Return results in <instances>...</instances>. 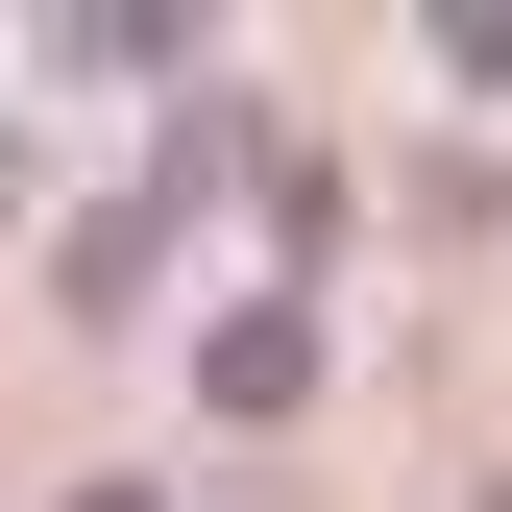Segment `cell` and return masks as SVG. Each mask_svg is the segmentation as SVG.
Returning a JSON list of instances; mask_svg holds the SVG:
<instances>
[{
	"label": "cell",
	"mask_w": 512,
	"mask_h": 512,
	"mask_svg": "<svg viewBox=\"0 0 512 512\" xmlns=\"http://www.w3.org/2000/svg\"><path fill=\"white\" fill-rule=\"evenodd\" d=\"M74 512H147V488H74Z\"/></svg>",
	"instance_id": "obj_1"
},
{
	"label": "cell",
	"mask_w": 512,
	"mask_h": 512,
	"mask_svg": "<svg viewBox=\"0 0 512 512\" xmlns=\"http://www.w3.org/2000/svg\"><path fill=\"white\" fill-rule=\"evenodd\" d=\"M488 512H512V488H488Z\"/></svg>",
	"instance_id": "obj_2"
}]
</instances>
